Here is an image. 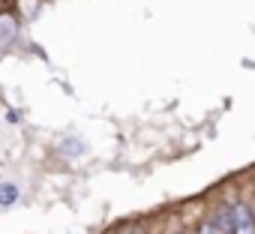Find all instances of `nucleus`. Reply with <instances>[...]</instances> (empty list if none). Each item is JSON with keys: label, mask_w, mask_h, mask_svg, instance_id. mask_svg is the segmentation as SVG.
Listing matches in <instances>:
<instances>
[{"label": "nucleus", "mask_w": 255, "mask_h": 234, "mask_svg": "<svg viewBox=\"0 0 255 234\" xmlns=\"http://www.w3.org/2000/svg\"><path fill=\"white\" fill-rule=\"evenodd\" d=\"M252 216H255V213H252Z\"/></svg>", "instance_id": "obj_6"}, {"label": "nucleus", "mask_w": 255, "mask_h": 234, "mask_svg": "<svg viewBox=\"0 0 255 234\" xmlns=\"http://www.w3.org/2000/svg\"><path fill=\"white\" fill-rule=\"evenodd\" d=\"M201 234H231V222H228V210H219L216 216H210L201 225Z\"/></svg>", "instance_id": "obj_2"}, {"label": "nucleus", "mask_w": 255, "mask_h": 234, "mask_svg": "<svg viewBox=\"0 0 255 234\" xmlns=\"http://www.w3.org/2000/svg\"><path fill=\"white\" fill-rule=\"evenodd\" d=\"M60 147H63L66 153H81V150H84V147H81V141H72V138H69V141H63Z\"/></svg>", "instance_id": "obj_4"}, {"label": "nucleus", "mask_w": 255, "mask_h": 234, "mask_svg": "<svg viewBox=\"0 0 255 234\" xmlns=\"http://www.w3.org/2000/svg\"><path fill=\"white\" fill-rule=\"evenodd\" d=\"M228 222H231V234H255V216L246 204H231Z\"/></svg>", "instance_id": "obj_1"}, {"label": "nucleus", "mask_w": 255, "mask_h": 234, "mask_svg": "<svg viewBox=\"0 0 255 234\" xmlns=\"http://www.w3.org/2000/svg\"><path fill=\"white\" fill-rule=\"evenodd\" d=\"M18 198V186L15 183H0V204H12Z\"/></svg>", "instance_id": "obj_3"}, {"label": "nucleus", "mask_w": 255, "mask_h": 234, "mask_svg": "<svg viewBox=\"0 0 255 234\" xmlns=\"http://www.w3.org/2000/svg\"><path fill=\"white\" fill-rule=\"evenodd\" d=\"M126 234H141V231H126Z\"/></svg>", "instance_id": "obj_5"}]
</instances>
